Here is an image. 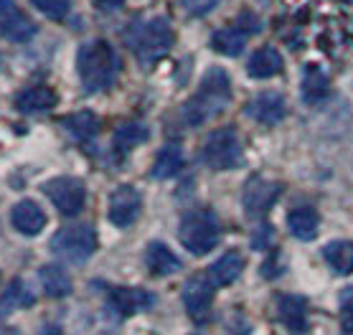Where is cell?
Returning a JSON list of instances; mask_svg holds the SVG:
<instances>
[{"mask_svg":"<svg viewBox=\"0 0 353 335\" xmlns=\"http://www.w3.org/2000/svg\"><path fill=\"white\" fill-rule=\"evenodd\" d=\"M282 66H285V59H282L280 51L272 46H265L252 54L247 72L252 79H272V77H277L282 72Z\"/></svg>","mask_w":353,"mask_h":335,"instance_id":"obj_16","label":"cell"},{"mask_svg":"<svg viewBox=\"0 0 353 335\" xmlns=\"http://www.w3.org/2000/svg\"><path fill=\"white\" fill-rule=\"evenodd\" d=\"M185 168V152L181 145H168V148H163L158 152V158H155L153 168H150V176L155 181H170V178H176L181 170Z\"/></svg>","mask_w":353,"mask_h":335,"instance_id":"obj_18","label":"cell"},{"mask_svg":"<svg viewBox=\"0 0 353 335\" xmlns=\"http://www.w3.org/2000/svg\"><path fill=\"white\" fill-rule=\"evenodd\" d=\"M173 41H176V36H173V28H170L168 21L165 18H153V21H148L140 28V36L135 41V54L143 64L150 66L168 54Z\"/></svg>","mask_w":353,"mask_h":335,"instance_id":"obj_6","label":"cell"},{"mask_svg":"<svg viewBox=\"0 0 353 335\" xmlns=\"http://www.w3.org/2000/svg\"><path fill=\"white\" fill-rule=\"evenodd\" d=\"M155 297L145 290H135V287H122V290H112L110 292V305L114 307V312L120 318H130L140 310H148L153 307Z\"/></svg>","mask_w":353,"mask_h":335,"instance_id":"obj_15","label":"cell"},{"mask_svg":"<svg viewBox=\"0 0 353 335\" xmlns=\"http://www.w3.org/2000/svg\"><path fill=\"white\" fill-rule=\"evenodd\" d=\"M244 267H247L244 256H241L236 249H229L224 256H219L216 262L211 264L209 272H206V277H209L211 285H216V287H229V285H234V282L241 277Z\"/></svg>","mask_w":353,"mask_h":335,"instance_id":"obj_14","label":"cell"},{"mask_svg":"<svg viewBox=\"0 0 353 335\" xmlns=\"http://www.w3.org/2000/svg\"><path fill=\"white\" fill-rule=\"evenodd\" d=\"M232 102V79L224 69L211 66L209 72L203 74V79L199 84V92L193 94V99L183 107V122L185 125H203L211 117H216L219 112L226 110Z\"/></svg>","mask_w":353,"mask_h":335,"instance_id":"obj_1","label":"cell"},{"mask_svg":"<svg viewBox=\"0 0 353 335\" xmlns=\"http://www.w3.org/2000/svg\"><path fill=\"white\" fill-rule=\"evenodd\" d=\"M211 46H214V51L224 56H239L247 46V33L239 31V28H221V31L214 33Z\"/></svg>","mask_w":353,"mask_h":335,"instance_id":"obj_27","label":"cell"},{"mask_svg":"<svg viewBox=\"0 0 353 335\" xmlns=\"http://www.w3.org/2000/svg\"><path fill=\"white\" fill-rule=\"evenodd\" d=\"M145 267L155 277H168L181 270V259L163 241H153V244H148V252H145Z\"/></svg>","mask_w":353,"mask_h":335,"instance_id":"obj_17","label":"cell"},{"mask_svg":"<svg viewBox=\"0 0 353 335\" xmlns=\"http://www.w3.org/2000/svg\"><path fill=\"white\" fill-rule=\"evenodd\" d=\"M145 140H148V125H143V122H128V125H122V128L114 130L112 145H114V150L125 155L128 150L143 145Z\"/></svg>","mask_w":353,"mask_h":335,"instance_id":"obj_26","label":"cell"},{"mask_svg":"<svg viewBox=\"0 0 353 335\" xmlns=\"http://www.w3.org/2000/svg\"><path fill=\"white\" fill-rule=\"evenodd\" d=\"M64 128L74 140L87 143V140H92V137L99 132V117H97L92 110L74 112V114H69V117L64 120Z\"/></svg>","mask_w":353,"mask_h":335,"instance_id":"obj_23","label":"cell"},{"mask_svg":"<svg viewBox=\"0 0 353 335\" xmlns=\"http://www.w3.org/2000/svg\"><path fill=\"white\" fill-rule=\"evenodd\" d=\"M77 72L87 92H105L120 74V59L107 41H89L77 54Z\"/></svg>","mask_w":353,"mask_h":335,"instance_id":"obj_2","label":"cell"},{"mask_svg":"<svg viewBox=\"0 0 353 335\" xmlns=\"http://www.w3.org/2000/svg\"><path fill=\"white\" fill-rule=\"evenodd\" d=\"M181 3L191 16H206L219 6V0H181Z\"/></svg>","mask_w":353,"mask_h":335,"instance_id":"obj_31","label":"cell"},{"mask_svg":"<svg viewBox=\"0 0 353 335\" xmlns=\"http://www.w3.org/2000/svg\"><path fill=\"white\" fill-rule=\"evenodd\" d=\"M277 312H280V320L290 327V330H295V333L305 330V325H307V303H305V297L282 295L280 300H277Z\"/></svg>","mask_w":353,"mask_h":335,"instance_id":"obj_21","label":"cell"},{"mask_svg":"<svg viewBox=\"0 0 353 335\" xmlns=\"http://www.w3.org/2000/svg\"><path fill=\"white\" fill-rule=\"evenodd\" d=\"M41 191H43V196H48V201L54 203V208L61 216H77L87 203V185L72 176L46 181L41 185Z\"/></svg>","mask_w":353,"mask_h":335,"instance_id":"obj_7","label":"cell"},{"mask_svg":"<svg viewBox=\"0 0 353 335\" xmlns=\"http://www.w3.org/2000/svg\"><path fill=\"white\" fill-rule=\"evenodd\" d=\"M211 303H214V285H211V279L203 277V274L188 277V282L183 285L185 312H188L196 323H203L211 310Z\"/></svg>","mask_w":353,"mask_h":335,"instance_id":"obj_11","label":"cell"},{"mask_svg":"<svg viewBox=\"0 0 353 335\" xmlns=\"http://www.w3.org/2000/svg\"><path fill=\"white\" fill-rule=\"evenodd\" d=\"M277 196H280V185L262 176H254L249 178L247 183H244V188H241V206H244L247 214L262 216L272 208Z\"/></svg>","mask_w":353,"mask_h":335,"instance_id":"obj_8","label":"cell"},{"mask_svg":"<svg viewBox=\"0 0 353 335\" xmlns=\"http://www.w3.org/2000/svg\"><path fill=\"white\" fill-rule=\"evenodd\" d=\"M328 89H330L328 74L323 72L321 66H307L305 74H303V99L307 104L321 102L323 97L328 94Z\"/></svg>","mask_w":353,"mask_h":335,"instance_id":"obj_24","label":"cell"},{"mask_svg":"<svg viewBox=\"0 0 353 335\" xmlns=\"http://www.w3.org/2000/svg\"><path fill=\"white\" fill-rule=\"evenodd\" d=\"M94 6L97 8H102V10H114V8H120L122 6V0H94Z\"/></svg>","mask_w":353,"mask_h":335,"instance_id":"obj_33","label":"cell"},{"mask_svg":"<svg viewBox=\"0 0 353 335\" xmlns=\"http://www.w3.org/2000/svg\"><path fill=\"white\" fill-rule=\"evenodd\" d=\"M10 223L18 234L23 236H36L46 226V214L36 201H18L10 211Z\"/></svg>","mask_w":353,"mask_h":335,"instance_id":"obj_13","label":"cell"},{"mask_svg":"<svg viewBox=\"0 0 353 335\" xmlns=\"http://www.w3.org/2000/svg\"><path fill=\"white\" fill-rule=\"evenodd\" d=\"M247 114L254 122H259V125L272 128V125L285 120L288 102H285V97H282L280 92H274V89L272 92H262V94H257L247 104Z\"/></svg>","mask_w":353,"mask_h":335,"instance_id":"obj_12","label":"cell"},{"mask_svg":"<svg viewBox=\"0 0 353 335\" xmlns=\"http://www.w3.org/2000/svg\"><path fill=\"white\" fill-rule=\"evenodd\" d=\"M323 256L338 274L353 272V241H330L328 247L323 249Z\"/></svg>","mask_w":353,"mask_h":335,"instance_id":"obj_25","label":"cell"},{"mask_svg":"<svg viewBox=\"0 0 353 335\" xmlns=\"http://www.w3.org/2000/svg\"><path fill=\"white\" fill-rule=\"evenodd\" d=\"M341 325L345 333H353V287L341 295Z\"/></svg>","mask_w":353,"mask_h":335,"instance_id":"obj_30","label":"cell"},{"mask_svg":"<svg viewBox=\"0 0 353 335\" xmlns=\"http://www.w3.org/2000/svg\"><path fill=\"white\" fill-rule=\"evenodd\" d=\"M272 234H274L272 229H270V226H265V229H259V232L254 234L252 244H254L257 249H267L270 244H272Z\"/></svg>","mask_w":353,"mask_h":335,"instance_id":"obj_32","label":"cell"},{"mask_svg":"<svg viewBox=\"0 0 353 335\" xmlns=\"http://www.w3.org/2000/svg\"><path fill=\"white\" fill-rule=\"evenodd\" d=\"M51 252L64 262L84 264L97 252V232L89 223H72L54 234Z\"/></svg>","mask_w":353,"mask_h":335,"instance_id":"obj_4","label":"cell"},{"mask_svg":"<svg viewBox=\"0 0 353 335\" xmlns=\"http://www.w3.org/2000/svg\"><path fill=\"white\" fill-rule=\"evenodd\" d=\"M143 211V199L135 185H117L110 196V221L120 229H128L137 221Z\"/></svg>","mask_w":353,"mask_h":335,"instance_id":"obj_9","label":"cell"},{"mask_svg":"<svg viewBox=\"0 0 353 335\" xmlns=\"http://www.w3.org/2000/svg\"><path fill=\"white\" fill-rule=\"evenodd\" d=\"M16 107L23 114H41L57 107V94L48 87H28L16 97Z\"/></svg>","mask_w":353,"mask_h":335,"instance_id":"obj_19","label":"cell"},{"mask_svg":"<svg viewBox=\"0 0 353 335\" xmlns=\"http://www.w3.org/2000/svg\"><path fill=\"white\" fill-rule=\"evenodd\" d=\"M241 160H244V148L232 128L211 132L209 140L203 143V163L214 170H232L241 165Z\"/></svg>","mask_w":353,"mask_h":335,"instance_id":"obj_5","label":"cell"},{"mask_svg":"<svg viewBox=\"0 0 353 335\" xmlns=\"http://www.w3.org/2000/svg\"><path fill=\"white\" fill-rule=\"evenodd\" d=\"M219 221L211 211H188L178 223V239L191 254H209L211 249L219 244Z\"/></svg>","mask_w":353,"mask_h":335,"instance_id":"obj_3","label":"cell"},{"mask_svg":"<svg viewBox=\"0 0 353 335\" xmlns=\"http://www.w3.org/2000/svg\"><path fill=\"white\" fill-rule=\"evenodd\" d=\"M39 282H41V287H43V292H46L48 297H54V300L72 295V279H69V274H66L59 264H46V267H41Z\"/></svg>","mask_w":353,"mask_h":335,"instance_id":"obj_22","label":"cell"},{"mask_svg":"<svg viewBox=\"0 0 353 335\" xmlns=\"http://www.w3.org/2000/svg\"><path fill=\"white\" fill-rule=\"evenodd\" d=\"M0 36L10 43H26L36 36V23L16 8L13 0H0Z\"/></svg>","mask_w":353,"mask_h":335,"instance_id":"obj_10","label":"cell"},{"mask_svg":"<svg viewBox=\"0 0 353 335\" xmlns=\"http://www.w3.org/2000/svg\"><path fill=\"white\" fill-rule=\"evenodd\" d=\"M36 303V295L31 292V287L26 285L23 279H16L8 290H6V295H3V305H8V307H31Z\"/></svg>","mask_w":353,"mask_h":335,"instance_id":"obj_28","label":"cell"},{"mask_svg":"<svg viewBox=\"0 0 353 335\" xmlns=\"http://www.w3.org/2000/svg\"><path fill=\"white\" fill-rule=\"evenodd\" d=\"M288 226L292 236L303 241H313L318 236V229H321V216L315 208H307V206H300V208H292L288 216Z\"/></svg>","mask_w":353,"mask_h":335,"instance_id":"obj_20","label":"cell"},{"mask_svg":"<svg viewBox=\"0 0 353 335\" xmlns=\"http://www.w3.org/2000/svg\"><path fill=\"white\" fill-rule=\"evenodd\" d=\"M31 3L36 6V10H41L51 21H64L72 8V0H31Z\"/></svg>","mask_w":353,"mask_h":335,"instance_id":"obj_29","label":"cell"}]
</instances>
